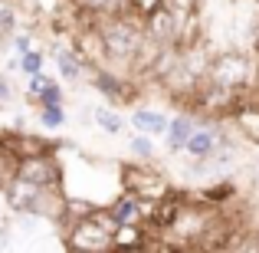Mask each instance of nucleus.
Masks as SVG:
<instances>
[{
  "label": "nucleus",
  "instance_id": "obj_5",
  "mask_svg": "<svg viewBox=\"0 0 259 253\" xmlns=\"http://www.w3.org/2000/svg\"><path fill=\"white\" fill-rule=\"evenodd\" d=\"M177 33H181V10L174 4H161L145 17V37L154 40L158 46H174Z\"/></svg>",
  "mask_w": 259,
  "mask_h": 253
},
{
  "label": "nucleus",
  "instance_id": "obj_8",
  "mask_svg": "<svg viewBox=\"0 0 259 253\" xmlns=\"http://www.w3.org/2000/svg\"><path fill=\"white\" fill-rule=\"evenodd\" d=\"M197 125H200V119H197L194 112H177L171 115V128H167V135H164V141H167V152H184L187 148V141H190V135L197 132Z\"/></svg>",
  "mask_w": 259,
  "mask_h": 253
},
{
  "label": "nucleus",
  "instance_id": "obj_11",
  "mask_svg": "<svg viewBox=\"0 0 259 253\" xmlns=\"http://www.w3.org/2000/svg\"><path fill=\"white\" fill-rule=\"evenodd\" d=\"M197 197L207 201V204H213V207H227V204H233L236 197H240V184H236L233 177H220V181L200 188V191H197Z\"/></svg>",
  "mask_w": 259,
  "mask_h": 253
},
{
  "label": "nucleus",
  "instance_id": "obj_12",
  "mask_svg": "<svg viewBox=\"0 0 259 253\" xmlns=\"http://www.w3.org/2000/svg\"><path fill=\"white\" fill-rule=\"evenodd\" d=\"M148 243V227L145 224H118L115 227V240H112V250L121 253V250H145Z\"/></svg>",
  "mask_w": 259,
  "mask_h": 253
},
{
  "label": "nucleus",
  "instance_id": "obj_7",
  "mask_svg": "<svg viewBox=\"0 0 259 253\" xmlns=\"http://www.w3.org/2000/svg\"><path fill=\"white\" fill-rule=\"evenodd\" d=\"M0 138L7 141V145L13 148V152L20 155V158H39V155H56L59 141L46 138V135H36V132H26V128H13V132H4Z\"/></svg>",
  "mask_w": 259,
  "mask_h": 253
},
{
  "label": "nucleus",
  "instance_id": "obj_2",
  "mask_svg": "<svg viewBox=\"0 0 259 253\" xmlns=\"http://www.w3.org/2000/svg\"><path fill=\"white\" fill-rule=\"evenodd\" d=\"M207 83L230 89V92H249L256 79V53L253 50H220L210 56Z\"/></svg>",
  "mask_w": 259,
  "mask_h": 253
},
{
  "label": "nucleus",
  "instance_id": "obj_17",
  "mask_svg": "<svg viewBox=\"0 0 259 253\" xmlns=\"http://www.w3.org/2000/svg\"><path fill=\"white\" fill-rule=\"evenodd\" d=\"M46 59H50V53H43V50H36V46H33L30 53H23V66H20V73H23V76H33V73H43Z\"/></svg>",
  "mask_w": 259,
  "mask_h": 253
},
{
  "label": "nucleus",
  "instance_id": "obj_20",
  "mask_svg": "<svg viewBox=\"0 0 259 253\" xmlns=\"http://www.w3.org/2000/svg\"><path fill=\"white\" fill-rule=\"evenodd\" d=\"M10 43H13V53H20V56H23V53H30L33 50V26H30V30H17Z\"/></svg>",
  "mask_w": 259,
  "mask_h": 253
},
{
  "label": "nucleus",
  "instance_id": "obj_21",
  "mask_svg": "<svg viewBox=\"0 0 259 253\" xmlns=\"http://www.w3.org/2000/svg\"><path fill=\"white\" fill-rule=\"evenodd\" d=\"M164 0H125V10H132V13H138V17H148V13L154 10V7H161Z\"/></svg>",
  "mask_w": 259,
  "mask_h": 253
},
{
  "label": "nucleus",
  "instance_id": "obj_9",
  "mask_svg": "<svg viewBox=\"0 0 259 253\" xmlns=\"http://www.w3.org/2000/svg\"><path fill=\"white\" fill-rule=\"evenodd\" d=\"M132 125L135 132H148L154 138H164L167 128H171V115H164L161 109H151V105H138L132 109Z\"/></svg>",
  "mask_w": 259,
  "mask_h": 253
},
{
  "label": "nucleus",
  "instance_id": "obj_10",
  "mask_svg": "<svg viewBox=\"0 0 259 253\" xmlns=\"http://www.w3.org/2000/svg\"><path fill=\"white\" fill-rule=\"evenodd\" d=\"M108 210L118 224H145V204L138 194L132 191H118V194L108 201Z\"/></svg>",
  "mask_w": 259,
  "mask_h": 253
},
{
  "label": "nucleus",
  "instance_id": "obj_22",
  "mask_svg": "<svg viewBox=\"0 0 259 253\" xmlns=\"http://www.w3.org/2000/svg\"><path fill=\"white\" fill-rule=\"evenodd\" d=\"M7 102H13V79L0 73V109H7Z\"/></svg>",
  "mask_w": 259,
  "mask_h": 253
},
{
  "label": "nucleus",
  "instance_id": "obj_13",
  "mask_svg": "<svg viewBox=\"0 0 259 253\" xmlns=\"http://www.w3.org/2000/svg\"><path fill=\"white\" fill-rule=\"evenodd\" d=\"M92 119H95V125H99L105 135H121V132H125V119L115 112V105L112 109H108V105H95Z\"/></svg>",
  "mask_w": 259,
  "mask_h": 253
},
{
  "label": "nucleus",
  "instance_id": "obj_18",
  "mask_svg": "<svg viewBox=\"0 0 259 253\" xmlns=\"http://www.w3.org/2000/svg\"><path fill=\"white\" fill-rule=\"evenodd\" d=\"M39 105H66V92H63V86H59V79H53V83L43 89V95L36 99V109Z\"/></svg>",
  "mask_w": 259,
  "mask_h": 253
},
{
  "label": "nucleus",
  "instance_id": "obj_1",
  "mask_svg": "<svg viewBox=\"0 0 259 253\" xmlns=\"http://www.w3.org/2000/svg\"><path fill=\"white\" fill-rule=\"evenodd\" d=\"M115 227H118V221L112 217L108 204H99L89 217L69 221L63 227V247L72 253H105L112 250Z\"/></svg>",
  "mask_w": 259,
  "mask_h": 253
},
{
  "label": "nucleus",
  "instance_id": "obj_3",
  "mask_svg": "<svg viewBox=\"0 0 259 253\" xmlns=\"http://www.w3.org/2000/svg\"><path fill=\"white\" fill-rule=\"evenodd\" d=\"M118 188L132 191V194L145 197V201H161L164 194H171L174 184L164 177V171H158L151 161H125L118 168Z\"/></svg>",
  "mask_w": 259,
  "mask_h": 253
},
{
  "label": "nucleus",
  "instance_id": "obj_24",
  "mask_svg": "<svg viewBox=\"0 0 259 253\" xmlns=\"http://www.w3.org/2000/svg\"><path fill=\"white\" fill-rule=\"evenodd\" d=\"M256 237H259V227H256Z\"/></svg>",
  "mask_w": 259,
  "mask_h": 253
},
{
  "label": "nucleus",
  "instance_id": "obj_14",
  "mask_svg": "<svg viewBox=\"0 0 259 253\" xmlns=\"http://www.w3.org/2000/svg\"><path fill=\"white\" fill-rule=\"evenodd\" d=\"M36 119L46 132H59V128L66 125V105H39Z\"/></svg>",
  "mask_w": 259,
  "mask_h": 253
},
{
  "label": "nucleus",
  "instance_id": "obj_23",
  "mask_svg": "<svg viewBox=\"0 0 259 253\" xmlns=\"http://www.w3.org/2000/svg\"><path fill=\"white\" fill-rule=\"evenodd\" d=\"M249 50L259 53V13H256V26H253V43H249Z\"/></svg>",
  "mask_w": 259,
  "mask_h": 253
},
{
  "label": "nucleus",
  "instance_id": "obj_19",
  "mask_svg": "<svg viewBox=\"0 0 259 253\" xmlns=\"http://www.w3.org/2000/svg\"><path fill=\"white\" fill-rule=\"evenodd\" d=\"M79 10H89V13H108V10H118L125 0H72Z\"/></svg>",
  "mask_w": 259,
  "mask_h": 253
},
{
  "label": "nucleus",
  "instance_id": "obj_4",
  "mask_svg": "<svg viewBox=\"0 0 259 253\" xmlns=\"http://www.w3.org/2000/svg\"><path fill=\"white\" fill-rule=\"evenodd\" d=\"M89 86L108 102V105H132L135 109V99L141 95V86L128 79V73H118L112 66H95L89 73Z\"/></svg>",
  "mask_w": 259,
  "mask_h": 253
},
{
  "label": "nucleus",
  "instance_id": "obj_16",
  "mask_svg": "<svg viewBox=\"0 0 259 253\" xmlns=\"http://www.w3.org/2000/svg\"><path fill=\"white\" fill-rule=\"evenodd\" d=\"M53 79H56V76H50V73H33V76H26V95H23V99H26V105H30V109H36V99L43 95V89L50 86Z\"/></svg>",
  "mask_w": 259,
  "mask_h": 253
},
{
  "label": "nucleus",
  "instance_id": "obj_6",
  "mask_svg": "<svg viewBox=\"0 0 259 253\" xmlns=\"http://www.w3.org/2000/svg\"><path fill=\"white\" fill-rule=\"evenodd\" d=\"M50 59L56 63L59 79H66V83H79L85 73H92L89 59L82 56V50H79L76 43H63V40H56V46L50 50Z\"/></svg>",
  "mask_w": 259,
  "mask_h": 253
},
{
  "label": "nucleus",
  "instance_id": "obj_15",
  "mask_svg": "<svg viewBox=\"0 0 259 253\" xmlns=\"http://www.w3.org/2000/svg\"><path fill=\"white\" fill-rule=\"evenodd\" d=\"M128 152H132L138 161H151V158H154V135L135 132L132 138H128Z\"/></svg>",
  "mask_w": 259,
  "mask_h": 253
}]
</instances>
